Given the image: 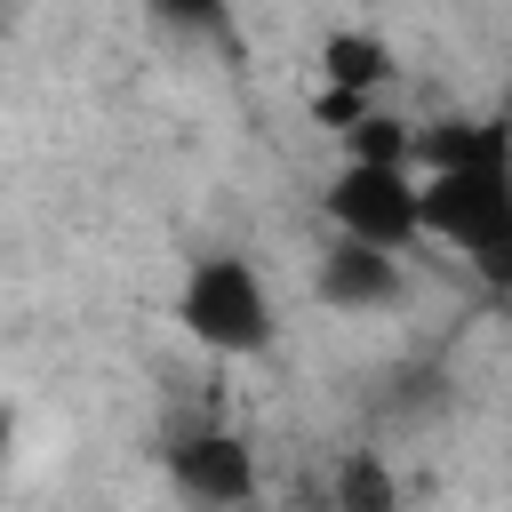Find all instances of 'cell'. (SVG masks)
<instances>
[{
    "label": "cell",
    "mask_w": 512,
    "mask_h": 512,
    "mask_svg": "<svg viewBox=\"0 0 512 512\" xmlns=\"http://www.w3.org/2000/svg\"><path fill=\"white\" fill-rule=\"evenodd\" d=\"M312 288L328 312H384V304H400V256L360 248V240H328Z\"/></svg>",
    "instance_id": "5"
},
{
    "label": "cell",
    "mask_w": 512,
    "mask_h": 512,
    "mask_svg": "<svg viewBox=\"0 0 512 512\" xmlns=\"http://www.w3.org/2000/svg\"><path fill=\"white\" fill-rule=\"evenodd\" d=\"M392 48L376 32H328L320 40V88H344V96H384L392 88Z\"/></svg>",
    "instance_id": "6"
},
{
    "label": "cell",
    "mask_w": 512,
    "mask_h": 512,
    "mask_svg": "<svg viewBox=\"0 0 512 512\" xmlns=\"http://www.w3.org/2000/svg\"><path fill=\"white\" fill-rule=\"evenodd\" d=\"M176 320H184V336L200 352L240 360V352L272 344V288H264V272L248 256H200L184 272V288H176Z\"/></svg>",
    "instance_id": "2"
},
{
    "label": "cell",
    "mask_w": 512,
    "mask_h": 512,
    "mask_svg": "<svg viewBox=\"0 0 512 512\" xmlns=\"http://www.w3.org/2000/svg\"><path fill=\"white\" fill-rule=\"evenodd\" d=\"M168 480H176L192 504H208V512H240V504L256 496V448H248L240 432H224V424L184 432V440L168 448Z\"/></svg>",
    "instance_id": "4"
},
{
    "label": "cell",
    "mask_w": 512,
    "mask_h": 512,
    "mask_svg": "<svg viewBox=\"0 0 512 512\" xmlns=\"http://www.w3.org/2000/svg\"><path fill=\"white\" fill-rule=\"evenodd\" d=\"M368 112H384V104H376V96H344V88H320V96H312V120L336 128V136H352Z\"/></svg>",
    "instance_id": "9"
},
{
    "label": "cell",
    "mask_w": 512,
    "mask_h": 512,
    "mask_svg": "<svg viewBox=\"0 0 512 512\" xmlns=\"http://www.w3.org/2000/svg\"><path fill=\"white\" fill-rule=\"evenodd\" d=\"M320 216L336 240L408 256L424 240V176L416 168H336L320 192Z\"/></svg>",
    "instance_id": "3"
},
{
    "label": "cell",
    "mask_w": 512,
    "mask_h": 512,
    "mask_svg": "<svg viewBox=\"0 0 512 512\" xmlns=\"http://www.w3.org/2000/svg\"><path fill=\"white\" fill-rule=\"evenodd\" d=\"M424 240H448L488 288H512V152L424 176Z\"/></svg>",
    "instance_id": "1"
},
{
    "label": "cell",
    "mask_w": 512,
    "mask_h": 512,
    "mask_svg": "<svg viewBox=\"0 0 512 512\" xmlns=\"http://www.w3.org/2000/svg\"><path fill=\"white\" fill-rule=\"evenodd\" d=\"M328 512H400V472L376 448H352L328 480Z\"/></svg>",
    "instance_id": "7"
},
{
    "label": "cell",
    "mask_w": 512,
    "mask_h": 512,
    "mask_svg": "<svg viewBox=\"0 0 512 512\" xmlns=\"http://www.w3.org/2000/svg\"><path fill=\"white\" fill-rule=\"evenodd\" d=\"M416 136H424V128H408L400 112H368V120L344 136V168H408V160H416Z\"/></svg>",
    "instance_id": "8"
}]
</instances>
